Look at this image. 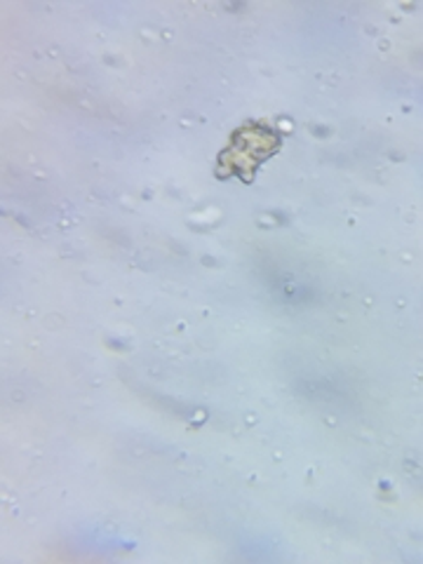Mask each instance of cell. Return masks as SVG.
<instances>
[{
	"instance_id": "1",
	"label": "cell",
	"mask_w": 423,
	"mask_h": 564,
	"mask_svg": "<svg viewBox=\"0 0 423 564\" xmlns=\"http://www.w3.org/2000/svg\"><path fill=\"white\" fill-rule=\"evenodd\" d=\"M275 147H278V137L273 130L250 128L236 134L234 147L228 149L224 161L226 158H231L236 167L234 172H245V176H250L252 170L263 161V158L271 155Z\"/></svg>"
}]
</instances>
